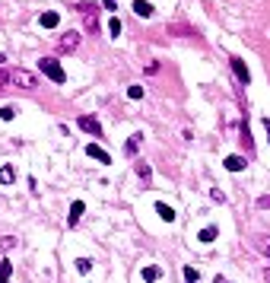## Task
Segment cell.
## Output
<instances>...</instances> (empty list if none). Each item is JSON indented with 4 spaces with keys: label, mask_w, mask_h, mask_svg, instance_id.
I'll return each mask as SVG.
<instances>
[{
    "label": "cell",
    "mask_w": 270,
    "mask_h": 283,
    "mask_svg": "<svg viewBox=\"0 0 270 283\" xmlns=\"http://www.w3.org/2000/svg\"><path fill=\"white\" fill-rule=\"evenodd\" d=\"M134 13H137V16H143V19H150L156 10H153V3H146V0H137V3H134Z\"/></svg>",
    "instance_id": "8fae6325"
},
{
    "label": "cell",
    "mask_w": 270,
    "mask_h": 283,
    "mask_svg": "<svg viewBox=\"0 0 270 283\" xmlns=\"http://www.w3.org/2000/svg\"><path fill=\"white\" fill-rule=\"evenodd\" d=\"M264 127H267V140H270V118H264Z\"/></svg>",
    "instance_id": "f546056e"
},
{
    "label": "cell",
    "mask_w": 270,
    "mask_h": 283,
    "mask_svg": "<svg viewBox=\"0 0 270 283\" xmlns=\"http://www.w3.org/2000/svg\"><path fill=\"white\" fill-rule=\"evenodd\" d=\"M197 280H200V274L194 271L191 264H188V267H185V283H197Z\"/></svg>",
    "instance_id": "cb8c5ba5"
},
{
    "label": "cell",
    "mask_w": 270,
    "mask_h": 283,
    "mask_svg": "<svg viewBox=\"0 0 270 283\" xmlns=\"http://www.w3.org/2000/svg\"><path fill=\"white\" fill-rule=\"evenodd\" d=\"M77 124L83 127L86 134H92V137H102V124H99V118H92V114H83Z\"/></svg>",
    "instance_id": "5b68a950"
},
{
    "label": "cell",
    "mask_w": 270,
    "mask_h": 283,
    "mask_svg": "<svg viewBox=\"0 0 270 283\" xmlns=\"http://www.w3.org/2000/svg\"><path fill=\"white\" fill-rule=\"evenodd\" d=\"M140 143H143V134H131V140L124 143V153H127V156H137Z\"/></svg>",
    "instance_id": "9c48e42d"
},
{
    "label": "cell",
    "mask_w": 270,
    "mask_h": 283,
    "mask_svg": "<svg viewBox=\"0 0 270 283\" xmlns=\"http://www.w3.org/2000/svg\"><path fill=\"white\" fill-rule=\"evenodd\" d=\"M6 83H10V73H6V70H0V89H3Z\"/></svg>",
    "instance_id": "f1b7e54d"
},
{
    "label": "cell",
    "mask_w": 270,
    "mask_h": 283,
    "mask_svg": "<svg viewBox=\"0 0 270 283\" xmlns=\"http://www.w3.org/2000/svg\"><path fill=\"white\" fill-rule=\"evenodd\" d=\"M264 277H267V283H270V271H264Z\"/></svg>",
    "instance_id": "1f68e13d"
},
{
    "label": "cell",
    "mask_w": 270,
    "mask_h": 283,
    "mask_svg": "<svg viewBox=\"0 0 270 283\" xmlns=\"http://www.w3.org/2000/svg\"><path fill=\"white\" fill-rule=\"evenodd\" d=\"M108 32H111L114 38H121V19H118V16H111V19H108Z\"/></svg>",
    "instance_id": "ffe728a7"
},
{
    "label": "cell",
    "mask_w": 270,
    "mask_h": 283,
    "mask_svg": "<svg viewBox=\"0 0 270 283\" xmlns=\"http://www.w3.org/2000/svg\"><path fill=\"white\" fill-rule=\"evenodd\" d=\"M3 60H6V57H3V55H0V64H3Z\"/></svg>",
    "instance_id": "d6a6232c"
},
{
    "label": "cell",
    "mask_w": 270,
    "mask_h": 283,
    "mask_svg": "<svg viewBox=\"0 0 270 283\" xmlns=\"http://www.w3.org/2000/svg\"><path fill=\"white\" fill-rule=\"evenodd\" d=\"M137 175H140L143 181H153V169H150L146 163H137Z\"/></svg>",
    "instance_id": "d6986e66"
},
{
    "label": "cell",
    "mask_w": 270,
    "mask_h": 283,
    "mask_svg": "<svg viewBox=\"0 0 270 283\" xmlns=\"http://www.w3.org/2000/svg\"><path fill=\"white\" fill-rule=\"evenodd\" d=\"M0 118H3V121H13V118H16V109H13V105H3V109H0Z\"/></svg>",
    "instance_id": "d4e9b609"
},
{
    "label": "cell",
    "mask_w": 270,
    "mask_h": 283,
    "mask_svg": "<svg viewBox=\"0 0 270 283\" xmlns=\"http://www.w3.org/2000/svg\"><path fill=\"white\" fill-rule=\"evenodd\" d=\"M254 248H258L264 258H270V239L267 235H254Z\"/></svg>",
    "instance_id": "4fadbf2b"
},
{
    "label": "cell",
    "mask_w": 270,
    "mask_h": 283,
    "mask_svg": "<svg viewBox=\"0 0 270 283\" xmlns=\"http://www.w3.org/2000/svg\"><path fill=\"white\" fill-rule=\"evenodd\" d=\"M10 83H16L19 89H35L38 80L32 70H26V67H16V70H10Z\"/></svg>",
    "instance_id": "6da1fadb"
},
{
    "label": "cell",
    "mask_w": 270,
    "mask_h": 283,
    "mask_svg": "<svg viewBox=\"0 0 270 283\" xmlns=\"http://www.w3.org/2000/svg\"><path fill=\"white\" fill-rule=\"evenodd\" d=\"M77 271H80V274H89V271H92V261H89V258H77Z\"/></svg>",
    "instance_id": "7402d4cb"
},
{
    "label": "cell",
    "mask_w": 270,
    "mask_h": 283,
    "mask_svg": "<svg viewBox=\"0 0 270 283\" xmlns=\"http://www.w3.org/2000/svg\"><path fill=\"white\" fill-rule=\"evenodd\" d=\"M13 248H16V239H13V235H3V239H0V252H13Z\"/></svg>",
    "instance_id": "44dd1931"
},
{
    "label": "cell",
    "mask_w": 270,
    "mask_h": 283,
    "mask_svg": "<svg viewBox=\"0 0 270 283\" xmlns=\"http://www.w3.org/2000/svg\"><path fill=\"white\" fill-rule=\"evenodd\" d=\"M229 67H232L235 80H239L242 86H248V83H251V73H248V67H245V60H242V57H229Z\"/></svg>",
    "instance_id": "277c9868"
},
{
    "label": "cell",
    "mask_w": 270,
    "mask_h": 283,
    "mask_svg": "<svg viewBox=\"0 0 270 283\" xmlns=\"http://www.w3.org/2000/svg\"><path fill=\"white\" fill-rule=\"evenodd\" d=\"M77 45H80V32L70 29V32H64V35H60L57 48H60V51H77Z\"/></svg>",
    "instance_id": "8992f818"
},
{
    "label": "cell",
    "mask_w": 270,
    "mask_h": 283,
    "mask_svg": "<svg viewBox=\"0 0 270 283\" xmlns=\"http://www.w3.org/2000/svg\"><path fill=\"white\" fill-rule=\"evenodd\" d=\"M213 283H229V280H226V277H216V280H213Z\"/></svg>",
    "instance_id": "4dcf8cb0"
},
{
    "label": "cell",
    "mask_w": 270,
    "mask_h": 283,
    "mask_svg": "<svg viewBox=\"0 0 270 283\" xmlns=\"http://www.w3.org/2000/svg\"><path fill=\"white\" fill-rule=\"evenodd\" d=\"M127 99H134V102L143 99V86H127Z\"/></svg>",
    "instance_id": "603a6c76"
},
{
    "label": "cell",
    "mask_w": 270,
    "mask_h": 283,
    "mask_svg": "<svg viewBox=\"0 0 270 283\" xmlns=\"http://www.w3.org/2000/svg\"><path fill=\"white\" fill-rule=\"evenodd\" d=\"M77 10H80V16H83V23H86V32H99V13H96V6H92V3H80Z\"/></svg>",
    "instance_id": "3957f363"
},
{
    "label": "cell",
    "mask_w": 270,
    "mask_h": 283,
    "mask_svg": "<svg viewBox=\"0 0 270 283\" xmlns=\"http://www.w3.org/2000/svg\"><path fill=\"white\" fill-rule=\"evenodd\" d=\"M38 23H42L45 29H54V26L60 23V16H57V13H42V16H38Z\"/></svg>",
    "instance_id": "5bb4252c"
},
{
    "label": "cell",
    "mask_w": 270,
    "mask_h": 283,
    "mask_svg": "<svg viewBox=\"0 0 270 283\" xmlns=\"http://www.w3.org/2000/svg\"><path fill=\"white\" fill-rule=\"evenodd\" d=\"M10 277H13V264L10 261H0V283H10Z\"/></svg>",
    "instance_id": "ac0fdd59"
},
{
    "label": "cell",
    "mask_w": 270,
    "mask_h": 283,
    "mask_svg": "<svg viewBox=\"0 0 270 283\" xmlns=\"http://www.w3.org/2000/svg\"><path fill=\"white\" fill-rule=\"evenodd\" d=\"M83 210H86L83 200H73V204H70V213H67V226H77L80 217H83Z\"/></svg>",
    "instance_id": "52a82bcc"
},
{
    "label": "cell",
    "mask_w": 270,
    "mask_h": 283,
    "mask_svg": "<svg viewBox=\"0 0 270 283\" xmlns=\"http://www.w3.org/2000/svg\"><path fill=\"white\" fill-rule=\"evenodd\" d=\"M222 166H226L229 172H242L248 163H245V156H226V163H222Z\"/></svg>",
    "instance_id": "30bf717a"
},
{
    "label": "cell",
    "mask_w": 270,
    "mask_h": 283,
    "mask_svg": "<svg viewBox=\"0 0 270 283\" xmlns=\"http://www.w3.org/2000/svg\"><path fill=\"white\" fill-rule=\"evenodd\" d=\"M86 153H89V156L96 159V163H102V166H108V163H111V153H105L102 146H96V143H89V146H86Z\"/></svg>",
    "instance_id": "ba28073f"
},
{
    "label": "cell",
    "mask_w": 270,
    "mask_h": 283,
    "mask_svg": "<svg viewBox=\"0 0 270 283\" xmlns=\"http://www.w3.org/2000/svg\"><path fill=\"white\" fill-rule=\"evenodd\" d=\"M102 6H105V10H111V13H114V10H118V0H102Z\"/></svg>",
    "instance_id": "484cf974"
},
{
    "label": "cell",
    "mask_w": 270,
    "mask_h": 283,
    "mask_svg": "<svg viewBox=\"0 0 270 283\" xmlns=\"http://www.w3.org/2000/svg\"><path fill=\"white\" fill-rule=\"evenodd\" d=\"M16 181V172H13V166H3L0 169V185H13Z\"/></svg>",
    "instance_id": "2e32d148"
},
{
    "label": "cell",
    "mask_w": 270,
    "mask_h": 283,
    "mask_svg": "<svg viewBox=\"0 0 270 283\" xmlns=\"http://www.w3.org/2000/svg\"><path fill=\"white\" fill-rule=\"evenodd\" d=\"M140 277H143L146 283H153V280L162 277V271H159V267H143V271H140Z\"/></svg>",
    "instance_id": "e0dca14e"
},
{
    "label": "cell",
    "mask_w": 270,
    "mask_h": 283,
    "mask_svg": "<svg viewBox=\"0 0 270 283\" xmlns=\"http://www.w3.org/2000/svg\"><path fill=\"white\" fill-rule=\"evenodd\" d=\"M197 239L204 242V245H210V242H216V226H207V229H200V232H197Z\"/></svg>",
    "instance_id": "9a60e30c"
},
{
    "label": "cell",
    "mask_w": 270,
    "mask_h": 283,
    "mask_svg": "<svg viewBox=\"0 0 270 283\" xmlns=\"http://www.w3.org/2000/svg\"><path fill=\"white\" fill-rule=\"evenodd\" d=\"M258 207H264V210H270V194H264V198L258 200Z\"/></svg>",
    "instance_id": "83f0119b"
},
{
    "label": "cell",
    "mask_w": 270,
    "mask_h": 283,
    "mask_svg": "<svg viewBox=\"0 0 270 283\" xmlns=\"http://www.w3.org/2000/svg\"><path fill=\"white\" fill-rule=\"evenodd\" d=\"M210 198H213V200H222V204H226V194H222V191H216V188L210 191Z\"/></svg>",
    "instance_id": "4316f807"
},
{
    "label": "cell",
    "mask_w": 270,
    "mask_h": 283,
    "mask_svg": "<svg viewBox=\"0 0 270 283\" xmlns=\"http://www.w3.org/2000/svg\"><path fill=\"white\" fill-rule=\"evenodd\" d=\"M38 67H42V73H45L48 80H54V83H67V73H64V67H60L54 57H42V64H38Z\"/></svg>",
    "instance_id": "7a4b0ae2"
},
{
    "label": "cell",
    "mask_w": 270,
    "mask_h": 283,
    "mask_svg": "<svg viewBox=\"0 0 270 283\" xmlns=\"http://www.w3.org/2000/svg\"><path fill=\"white\" fill-rule=\"evenodd\" d=\"M156 213H159V220H165V223H175V210L168 204H162V200L156 204Z\"/></svg>",
    "instance_id": "7c38bea8"
}]
</instances>
